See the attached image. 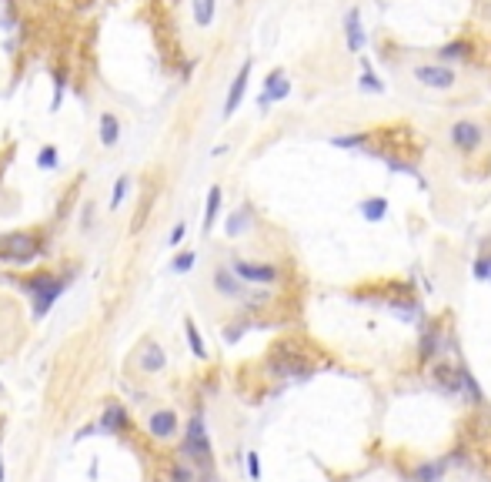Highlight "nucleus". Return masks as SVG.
Listing matches in <instances>:
<instances>
[{"label":"nucleus","mask_w":491,"mask_h":482,"mask_svg":"<svg viewBox=\"0 0 491 482\" xmlns=\"http://www.w3.org/2000/svg\"><path fill=\"white\" fill-rule=\"evenodd\" d=\"M247 78H251V60L241 64V71H238V78L231 84V91H227V101H224V117H231L238 107H241V101H244V91H247Z\"/></svg>","instance_id":"obj_16"},{"label":"nucleus","mask_w":491,"mask_h":482,"mask_svg":"<svg viewBox=\"0 0 491 482\" xmlns=\"http://www.w3.org/2000/svg\"><path fill=\"white\" fill-rule=\"evenodd\" d=\"M211 282H214V291H217L221 298H227V302H244L247 295H251L247 282H241L231 265H217L214 275H211Z\"/></svg>","instance_id":"obj_9"},{"label":"nucleus","mask_w":491,"mask_h":482,"mask_svg":"<svg viewBox=\"0 0 491 482\" xmlns=\"http://www.w3.org/2000/svg\"><path fill=\"white\" fill-rule=\"evenodd\" d=\"M184 234H188V225H184V221H177V225L170 228V238H168V245H170V248H177V245L184 241Z\"/></svg>","instance_id":"obj_34"},{"label":"nucleus","mask_w":491,"mask_h":482,"mask_svg":"<svg viewBox=\"0 0 491 482\" xmlns=\"http://www.w3.org/2000/svg\"><path fill=\"white\" fill-rule=\"evenodd\" d=\"M117 137H120V121H117L111 111L100 114V144H104V148H114Z\"/></svg>","instance_id":"obj_21"},{"label":"nucleus","mask_w":491,"mask_h":482,"mask_svg":"<svg viewBox=\"0 0 491 482\" xmlns=\"http://www.w3.org/2000/svg\"><path fill=\"white\" fill-rule=\"evenodd\" d=\"M468 54H472V44H468V40H454V44H445V47L438 51V60L448 64V60H465Z\"/></svg>","instance_id":"obj_23"},{"label":"nucleus","mask_w":491,"mask_h":482,"mask_svg":"<svg viewBox=\"0 0 491 482\" xmlns=\"http://www.w3.org/2000/svg\"><path fill=\"white\" fill-rule=\"evenodd\" d=\"M127 188H131V178H127V174H120V178H117V184H114V194H111V212L120 208V201H124Z\"/></svg>","instance_id":"obj_28"},{"label":"nucleus","mask_w":491,"mask_h":482,"mask_svg":"<svg viewBox=\"0 0 491 482\" xmlns=\"http://www.w3.org/2000/svg\"><path fill=\"white\" fill-rule=\"evenodd\" d=\"M54 111L60 107V94H64V74H54Z\"/></svg>","instance_id":"obj_36"},{"label":"nucleus","mask_w":491,"mask_h":482,"mask_svg":"<svg viewBox=\"0 0 491 482\" xmlns=\"http://www.w3.org/2000/svg\"><path fill=\"white\" fill-rule=\"evenodd\" d=\"M231 268L247 285H274V282H281V268L274 261H244V258H238Z\"/></svg>","instance_id":"obj_8"},{"label":"nucleus","mask_w":491,"mask_h":482,"mask_svg":"<svg viewBox=\"0 0 491 482\" xmlns=\"http://www.w3.org/2000/svg\"><path fill=\"white\" fill-rule=\"evenodd\" d=\"M448 469H452V459H448V456H441V459H425V463H418L415 469L408 472V482H441Z\"/></svg>","instance_id":"obj_13"},{"label":"nucleus","mask_w":491,"mask_h":482,"mask_svg":"<svg viewBox=\"0 0 491 482\" xmlns=\"http://www.w3.org/2000/svg\"><path fill=\"white\" fill-rule=\"evenodd\" d=\"M37 255H40V245L34 234H7V238H0V261L30 265Z\"/></svg>","instance_id":"obj_5"},{"label":"nucleus","mask_w":491,"mask_h":482,"mask_svg":"<svg viewBox=\"0 0 491 482\" xmlns=\"http://www.w3.org/2000/svg\"><path fill=\"white\" fill-rule=\"evenodd\" d=\"M368 137L371 135H364V131H358V135H338V137H331V144L341 148V151H368Z\"/></svg>","instance_id":"obj_22"},{"label":"nucleus","mask_w":491,"mask_h":482,"mask_svg":"<svg viewBox=\"0 0 491 482\" xmlns=\"http://www.w3.org/2000/svg\"><path fill=\"white\" fill-rule=\"evenodd\" d=\"M247 328H251L247 322H241V325H227V328H224V342H227V345H234V342H238V338L244 335Z\"/></svg>","instance_id":"obj_33"},{"label":"nucleus","mask_w":491,"mask_h":482,"mask_svg":"<svg viewBox=\"0 0 491 482\" xmlns=\"http://www.w3.org/2000/svg\"><path fill=\"white\" fill-rule=\"evenodd\" d=\"M251 225H254V214H251V208L244 205V208H238V212L224 221V232H227V238H241Z\"/></svg>","instance_id":"obj_20"},{"label":"nucleus","mask_w":491,"mask_h":482,"mask_svg":"<svg viewBox=\"0 0 491 482\" xmlns=\"http://www.w3.org/2000/svg\"><path fill=\"white\" fill-rule=\"evenodd\" d=\"M134 365H137L141 375H157V372H164V368H168V355H164V348L157 345V342H148V345L137 352Z\"/></svg>","instance_id":"obj_12"},{"label":"nucleus","mask_w":491,"mask_h":482,"mask_svg":"<svg viewBox=\"0 0 491 482\" xmlns=\"http://www.w3.org/2000/svg\"><path fill=\"white\" fill-rule=\"evenodd\" d=\"M217 214H221V188H211V191H208V208H204V234L214 228Z\"/></svg>","instance_id":"obj_24"},{"label":"nucleus","mask_w":491,"mask_h":482,"mask_svg":"<svg viewBox=\"0 0 491 482\" xmlns=\"http://www.w3.org/2000/svg\"><path fill=\"white\" fill-rule=\"evenodd\" d=\"M247 476H251V482H261V459H258V452H247Z\"/></svg>","instance_id":"obj_32"},{"label":"nucleus","mask_w":491,"mask_h":482,"mask_svg":"<svg viewBox=\"0 0 491 482\" xmlns=\"http://www.w3.org/2000/svg\"><path fill=\"white\" fill-rule=\"evenodd\" d=\"M344 44H348V51H351V54H361V51H364V44H368L364 27H361V10H358V7H351V10L344 14Z\"/></svg>","instance_id":"obj_15"},{"label":"nucleus","mask_w":491,"mask_h":482,"mask_svg":"<svg viewBox=\"0 0 491 482\" xmlns=\"http://www.w3.org/2000/svg\"><path fill=\"white\" fill-rule=\"evenodd\" d=\"M361 67H364V71H361V87H364L368 94H381V91H384V80H378V74L371 71V64H368V60H364Z\"/></svg>","instance_id":"obj_27"},{"label":"nucleus","mask_w":491,"mask_h":482,"mask_svg":"<svg viewBox=\"0 0 491 482\" xmlns=\"http://www.w3.org/2000/svg\"><path fill=\"white\" fill-rule=\"evenodd\" d=\"M177 429H181V422H177V412L174 408H154L151 415H148V432H151L154 439H161V442L174 439Z\"/></svg>","instance_id":"obj_11"},{"label":"nucleus","mask_w":491,"mask_h":482,"mask_svg":"<svg viewBox=\"0 0 491 482\" xmlns=\"http://www.w3.org/2000/svg\"><path fill=\"white\" fill-rule=\"evenodd\" d=\"M3 479H7V476H3V465H0V482H3Z\"/></svg>","instance_id":"obj_38"},{"label":"nucleus","mask_w":491,"mask_h":482,"mask_svg":"<svg viewBox=\"0 0 491 482\" xmlns=\"http://www.w3.org/2000/svg\"><path fill=\"white\" fill-rule=\"evenodd\" d=\"M194 261H197V255H194V251H181V255L170 261V268L177 271V275H184V271H190V265H194Z\"/></svg>","instance_id":"obj_29"},{"label":"nucleus","mask_w":491,"mask_h":482,"mask_svg":"<svg viewBox=\"0 0 491 482\" xmlns=\"http://www.w3.org/2000/svg\"><path fill=\"white\" fill-rule=\"evenodd\" d=\"M474 278H478V282H491V255H481V258L474 261Z\"/></svg>","instance_id":"obj_30"},{"label":"nucleus","mask_w":491,"mask_h":482,"mask_svg":"<svg viewBox=\"0 0 491 482\" xmlns=\"http://www.w3.org/2000/svg\"><path fill=\"white\" fill-rule=\"evenodd\" d=\"M445 352H454V338L441 328V322H421V338H418V348H415L418 365L431 368Z\"/></svg>","instance_id":"obj_2"},{"label":"nucleus","mask_w":491,"mask_h":482,"mask_svg":"<svg viewBox=\"0 0 491 482\" xmlns=\"http://www.w3.org/2000/svg\"><path fill=\"white\" fill-rule=\"evenodd\" d=\"M181 452L188 456L190 463H197L201 469H211L214 465V449H211L208 429H204V415L194 412L190 415L188 429H184V439H181Z\"/></svg>","instance_id":"obj_3"},{"label":"nucleus","mask_w":491,"mask_h":482,"mask_svg":"<svg viewBox=\"0 0 491 482\" xmlns=\"http://www.w3.org/2000/svg\"><path fill=\"white\" fill-rule=\"evenodd\" d=\"M267 372L274 375V379H294V382H307L318 368L314 362L304 355L298 345H274L267 352Z\"/></svg>","instance_id":"obj_1"},{"label":"nucleus","mask_w":491,"mask_h":482,"mask_svg":"<svg viewBox=\"0 0 491 482\" xmlns=\"http://www.w3.org/2000/svg\"><path fill=\"white\" fill-rule=\"evenodd\" d=\"M100 429H104V432H124V429H127V408H120V405L111 402L100 412Z\"/></svg>","instance_id":"obj_19"},{"label":"nucleus","mask_w":491,"mask_h":482,"mask_svg":"<svg viewBox=\"0 0 491 482\" xmlns=\"http://www.w3.org/2000/svg\"><path fill=\"white\" fill-rule=\"evenodd\" d=\"M170 482H197V479H194V472H190L188 465H177V469L170 472Z\"/></svg>","instance_id":"obj_35"},{"label":"nucleus","mask_w":491,"mask_h":482,"mask_svg":"<svg viewBox=\"0 0 491 482\" xmlns=\"http://www.w3.org/2000/svg\"><path fill=\"white\" fill-rule=\"evenodd\" d=\"M64 289H67V278H54V275H37L34 282H27L24 291L34 298V318H44L54 309V302L64 295Z\"/></svg>","instance_id":"obj_4"},{"label":"nucleus","mask_w":491,"mask_h":482,"mask_svg":"<svg viewBox=\"0 0 491 482\" xmlns=\"http://www.w3.org/2000/svg\"><path fill=\"white\" fill-rule=\"evenodd\" d=\"M358 214L364 221H371V225L384 221V218H388V198H384V194H371V198L358 201Z\"/></svg>","instance_id":"obj_17"},{"label":"nucleus","mask_w":491,"mask_h":482,"mask_svg":"<svg viewBox=\"0 0 491 482\" xmlns=\"http://www.w3.org/2000/svg\"><path fill=\"white\" fill-rule=\"evenodd\" d=\"M428 382L438 395L445 399H461V368L448 362V359H438L435 365L428 368Z\"/></svg>","instance_id":"obj_6"},{"label":"nucleus","mask_w":491,"mask_h":482,"mask_svg":"<svg viewBox=\"0 0 491 482\" xmlns=\"http://www.w3.org/2000/svg\"><path fill=\"white\" fill-rule=\"evenodd\" d=\"M184 335H188V345H190V352L197 355V359H208V348H204V338H201V332H197V325L194 322H184Z\"/></svg>","instance_id":"obj_25"},{"label":"nucleus","mask_w":491,"mask_h":482,"mask_svg":"<svg viewBox=\"0 0 491 482\" xmlns=\"http://www.w3.org/2000/svg\"><path fill=\"white\" fill-rule=\"evenodd\" d=\"M214 7H217V0H194V20H197V27H211Z\"/></svg>","instance_id":"obj_26"},{"label":"nucleus","mask_w":491,"mask_h":482,"mask_svg":"<svg viewBox=\"0 0 491 482\" xmlns=\"http://www.w3.org/2000/svg\"><path fill=\"white\" fill-rule=\"evenodd\" d=\"M458 368H461V402L478 408V405L485 402V392H481V386H478V379L472 375V368L468 365H458Z\"/></svg>","instance_id":"obj_18"},{"label":"nucleus","mask_w":491,"mask_h":482,"mask_svg":"<svg viewBox=\"0 0 491 482\" xmlns=\"http://www.w3.org/2000/svg\"><path fill=\"white\" fill-rule=\"evenodd\" d=\"M448 141L454 144V151H461V155H474V151L485 144V128H481L478 121L461 117V121H454V124H452Z\"/></svg>","instance_id":"obj_7"},{"label":"nucleus","mask_w":491,"mask_h":482,"mask_svg":"<svg viewBox=\"0 0 491 482\" xmlns=\"http://www.w3.org/2000/svg\"><path fill=\"white\" fill-rule=\"evenodd\" d=\"M291 94V80L284 78V71L278 67V71H271L265 80V94L258 97V107L265 111V107H271V101H284V97Z\"/></svg>","instance_id":"obj_14"},{"label":"nucleus","mask_w":491,"mask_h":482,"mask_svg":"<svg viewBox=\"0 0 491 482\" xmlns=\"http://www.w3.org/2000/svg\"><path fill=\"white\" fill-rule=\"evenodd\" d=\"M415 80H421L425 87H435V91H448L454 87V71L448 64H418L415 67Z\"/></svg>","instance_id":"obj_10"},{"label":"nucleus","mask_w":491,"mask_h":482,"mask_svg":"<svg viewBox=\"0 0 491 482\" xmlns=\"http://www.w3.org/2000/svg\"><path fill=\"white\" fill-rule=\"evenodd\" d=\"M197 482H221V479H217V476H208V472H204V476H201Z\"/></svg>","instance_id":"obj_37"},{"label":"nucleus","mask_w":491,"mask_h":482,"mask_svg":"<svg viewBox=\"0 0 491 482\" xmlns=\"http://www.w3.org/2000/svg\"><path fill=\"white\" fill-rule=\"evenodd\" d=\"M37 164L44 168V171H54V168H57V148H40Z\"/></svg>","instance_id":"obj_31"}]
</instances>
